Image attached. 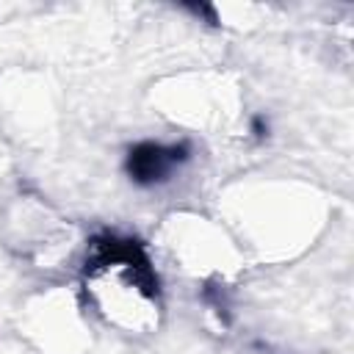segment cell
Returning a JSON list of instances; mask_svg holds the SVG:
<instances>
[{
    "label": "cell",
    "mask_w": 354,
    "mask_h": 354,
    "mask_svg": "<svg viewBox=\"0 0 354 354\" xmlns=\"http://www.w3.org/2000/svg\"><path fill=\"white\" fill-rule=\"evenodd\" d=\"M252 133H254L257 141H263L268 136V122L263 116H252Z\"/></svg>",
    "instance_id": "obj_3"
},
{
    "label": "cell",
    "mask_w": 354,
    "mask_h": 354,
    "mask_svg": "<svg viewBox=\"0 0 354 354\" xmlns=\"http://www.w3.org/2000/svg\"><path fill=\"white\" fill-rule=\"evenodd\" d=\"M83 288L88 299L108 293L97 307L111 315L116 313H141L160 307V279L147 254V246L122 232L102 230L88 238L86 263H83Z\"/></svg>",
    "instance_id": "obj_1"
},
{
    "label": "cell",
    "mask_w": 354,
    "mask_h": 354,
    "mask_svg": "<svg viewBox=\"0 0 354 354\" xmlns=\"http://www.w3.org/2000/svg\"><path fill=\"white\" fill-rule=\"evenodd\" d=\"M191 160L188 141H138L124 155V174L138 188H155L171 180V174Z\"/></svg>",
    "instance_id": "obj_2"
}]
</instances>
